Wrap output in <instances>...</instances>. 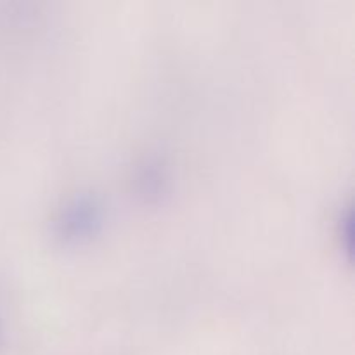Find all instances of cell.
Masks as SVG:
<instances>
[{"label":"cell","mask_w":355,"mask_h":355,"mask_svg":"<svg viewBox=\"0 0 355 355\" xmlns=\"http://www.w3.org/2000/svg\"><path fill=\"white\" fill-rule=\"evenodd\" d=\"M106 210L92 194H78L59 210L54 220V234L64 245H85L103 232Z\"/></svg>","instance_id":"6da1fadb"}]
</instances>
